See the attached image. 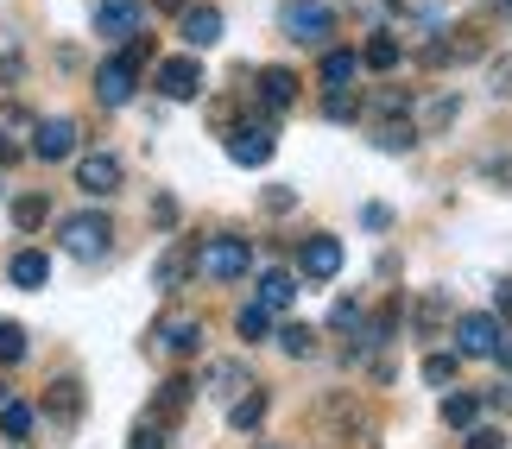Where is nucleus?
<instances>
[{
    "label": "nucleus",
    "instance_id": "1",
    "mask_svg": "<svg viewBox=\"0 0 512 449\" xmlns=\"http://www.w3.org/2000/svg\"><path fill=\"white\" fill-rule=\"evenodd\" d=\"M196 266H203L209 285H234L253 266V247L241 241V234H209V241L196 247Z\"/></svg>",
    "mask_w": 512,
    "mask_h": 449
},
{
    "label": "nucleus",
    "instance_id": "2",
    "mask_svg": "<svg viewBox=\"0 0 512 449\" xmlns=\"http://www.w3.org/2000/svg\"><path fill=\"white\" fill-rule=\"evenodd\" d=\"M279 26H285V38H298V45H329V38H336V7H329V0H285Z\"/></svg>",
    "mask_w": 512,
    "mask_h": 449
},
{
    "label": "nucleus",
    "instance_id": "3",
    "mask_svg": "<svg viewBox=\"0 0 512 449\" xmlns=\"http://www.w3.org/2000/svg\"><path fill=\"white\" fill-rule=\"evenodd\" d=\"M108 247H114V222L102 216V209H83V216L64 222V253L70 260H102Z\"/></svg>",
    "mask_w": 512,
    "mask_h": 449
},
{
    "label": "nucleus",
    "instance_id": "4",
    "mask_svg": "<svg viewBox=\"0 0 512 449\" xmlns=\"http://www.w3.org/2000/svg\"><path fill=\"white\" fill-rule=\"evenodd\" d=\"M500 342H506V329H500L494 310H468V317H456V355H468V361H494Z\"/></svg>",
    "mask_w": 512,
    "mask_h": 449
},
{
    "label": "nucleus",
    "instance_id": "5",
    "mask_svg": "<svg viewBox=\"0 0 512 449\" xmlns=\"http://www.w3.org/2000/svg\"><path fill=\"white\" fill-rule=\"evenodd\" d=\"M133 89H140V64H127V57H108V64L95 70V102L102 108H127Z\"/></svg>",
    "mask_w": 512,
    "mask_h": 449
},
{
    "label": "nucleus",
    "instance_id": "6",
    "mask_svg": "<svg viewBox=\"0 0 512 449\" xmlns=\"http://www.w3.org/2000/svg\"><path fill=\"white\" fill-rule=\"evenodd\" d=\"M298 272H304L310 285H329L342 272V241H336V234H310L304 253H298Z\"/></svg>",
    "mask_w": 512,
    "mask_h": 449
},
{
    "label": "nucleus",
    "instance_id": "7",
    "mask_svg": "<svg viewBox=\"0 0 512 449\" xmlns=\"http://www.w3.org/2000/svg\"><path fill=\"white\" fill-rule=\"evenodd\" d=\"M159 95L165 102H196V95H203V64H196V57H165L159 64Z\"/></svg>",
    "mask_w": 512,
    "mask_h": 449
},
{
    "label": "nucleus",
    "instance_id": "8",
    "mask_svg": "<svg viewBox=\"0 0 512 449\" xmlns=\"http://www.w3.org/2000/svg\"><path fill=\"white\" fill-rule=\"evenodd\" d=\"M76 184H83L89 197H114V190H121V159H114V152H89V159H76Z\"/></svg>",
    "mask_w": 512,
    "mask_h": 449
},
{
    "label": "nucleus",
    "instance_id": "9",
    "mask_svg": "<svg viewBox=\"0 0 512 449\" xmlns=\"http://www.w3.org/2000/svg\"><path fill=\"white\" fill-rule=\"evenodd\" d=\"M140 19H146L140 0H95V32H102V38H133Z\"/></svg>",
    "mask_w": 512,
    "mask_h": 449
},
{
    "label": "nucleus",
    "instance_id": "10",
    "mask_svg": "<svg viewBox=\"0 0 512 449\" xmlns=\"http://www.w3.org/2000/svg\"><path fill=\"white\" fill-rule=\"evenodd\" d=\"M272 152H279V140H272V127H260V121L228 133V159H234V165H266Z\"/></svg>",
    "mask_w": 512,
    "mask_h": 449
},
{
    "label": "nucleus",
    "instance_id": "11",
    "mask_svg": "<svg viewBox=\"0 0 512 449\" xmlns=\"http://www.w3.org/2000/svg\"><path fill=\"white\" fill-rule=\"evenodd\" d=\"M32 152L38 159H70L76 152V121H38V133H32Z\"/></svg>",
    "mask_w": 512,
    "mask_h": 449
},
{
    "label": "nucleus",
    "instance_id": "12",
    "mask_svg": "<svg viewBox=\"0 0 512 449\" xmlns=\"http://www.w3.org/2000/svg\"><path fill=\"white\" fill-rule=\"evenodd\" d=\"M83 405H89V399H83V386H76L70 374L45 386V412H51L57 424H76V418H83Z\"/></svg>",
    "mask_w": 512,
    "mask_h": 449
},
{
    "label": "nucleus",
    "instance_id": "13",
    "mask_svg": "<svg viewBox=\"0 0 512 449\" xmlns=\"http://www.w3.org/2000/svg\"><path fill=\"white\" fill-rule=\"evenodd\" d=\"M7 279H13L19 291H38V285L51 279V260H45V253H38V247H19L13 260H7Z\"/></svg>",
    "mask_w": 512,
    "mask_h": 449
},
{
    "label": "nucleus",
    "instance_id": "14",
    "mask_svg": "<svg viewBox=\"0 0 512 449\" xmlns=\"http://www.w3.org/2000/svg\"><path fill=\"white\" fill-rule=\"evenodd\" d=\"M260 102L285 114L291 102H298V76H291L285 64H266V70H260Z\"/></svg>",
    "mask_w": 512,
    "mask_h": 449
},
{
    "label": "nucleus",
    "instance_id": "15",
    "mask_svg": "<svg viewBox=\"0 0 512 449\" xmlns=\"http://www.w3.org/2000/svg\"><path fill=\"white\" fill-rule=\"evenodd\" d=\"M215 38H222V13H215V7H184V45L209 51Z\"/></svg>",
    "mask_w": 512,
    "mask_h": 449
},
{
    "label": "nucleus",
    "instance_id": "16",
    "mask_svg": "<svg viewBox=\"0 0 512 449\" xmlns=\"http://www.w3.org/2000/svg\"><path fill=\"white\" fill-rule=\"evenodd\" d=\"M159 348H165V355H196V348H203V323H196V317L159 323Z\"/></svg>",
    "mask_w": 512,
    "mask_h": 449
},
{
    "label": "nucleus",
    "instance_id": "17",
    "mask_svg": "<svg viewBox=\"0 0 512 449\" xmlns=\"http://www.w3.org/2000/svg\"><path fill=\"white\" fill-rule=\"evenodd\" d=\"M190 266H196V247H190V241H177V247L159 253V272H152V285H159V291H177Z\"/></svg>",
    "mask_w": 512,
    "mask_h": 449
},
{
    "label": "nucleus",
    "instance_id": "18",
    "mask_svg": "<svg viewBox=\"0 0 512 449\" xmlns=\"http://www.w3.org/2000/svg\"><path fill=\"white\" fill-rule=\"evenodd\" d=\"M190 393H196V380H184V374H171V380L159 386V399H152V418H159V424H171V418H184V405H190Z\"/></svg>",
    "mask_w": 512,
    "mask_h": 449
},
{
    "label": "nucleus",
    "instance_id": "19",
    "mask_svg": "<svg viewBox=\"0 0 512 449\" xmlns=\"http://www.w3.org/2000/svg\"><path fill=\"white\" fill-rule=\"evenodd\" d=\"M354 76H361V57L323 45V89H354Z\"/></svg>",
    "mask_w": 512,
    "mask_h": 449
},
{
    "label": "nucleus",
    "instance_id": "20",
    "mask_svg": "<svg viewBox=\"0 0 512 449\" xmlns=\"http://www.w3.org/2000/svg\"><path fill=\"white\" fill-rule=\"evenodd\" d=\"M373 146H380V152H411V146H418V127H411L405 114H392V121H373Z\"/></svg>",
    "mask_w": 512,
    "mask_h": 449
},
{
    "label": "nucleus",
    "instance_id": "21",
    "mask_svg": "<svg viewBox=\"0 0 512 449\" xmlns=\"http://www.w3.org/2000/svg\"><path fill=\"white\" fill-rule=\"evenodd\" d=\"M291 298H298V279H291L285 266H272V272H260V304H266V310H285Z\"/></svg>",
    "mask_w": 512,
    "mask_h": 449
},
{
    "label": "nucleus",
    "instance_id": "22",
    "mask_svg": "<svg viewBox=\"0 0 512 449\" xmlns=\"http://www.w3.org/2000/svg\"><path fill=\"white\" fill-rule=\"evenodd\" d=\"M32 424H38V412H32L26 399H0V431H7L13 443H26V437H32Z\"/></svg>",
    "mask_w": 512,
    "mask_h": 449
},
{
    "label": "nucleus",
    "instance_id": "23",
    "mask_svg": "<svg viewBox=\"0 0 512 449\" xmlns=\"http://www.w3.org/2000/svg\"><path fill=\"white\" fill-rule=\"evenodd\" d=\"M443 424H449V431L481 424V393H449V399H443Z\"/></svg>",
    "mask_w": 512,
    "mask_h": 449
},
{
    "label": "nucleus",
    "instance_id": "24",
    "mask_svg": "<svg viewBox=\"0 0 512 449\" xmlns=\"http://www.w3.org/2000/svg\"><path fill=\"white\" fill-rule=\"evenodd\" d=\"M260 418H266V393H260V386H247V393L228 405V424H234V431H253Z\"/></svg>",
    "mask_w": 512,
    "mask_h": 449
},
{
    "label": "nucleus",
    "instance_id": "25",
    "mask_svg": "<svg viewBox=\"0 0 512 449\" xmlns=\"http://www.w3.org/2000/svg\"><path fill=\"white\" fill-rule=\"evenodd\" d=\"M361 64L367 70H392V64H399V38H392V32H373L367 45H361Z\"/></svg>",
    "mask_w": 512,
    "mask_h": 449
},
{
    "label": "nucleus",
    "instance_id": "26",
    "mask_svg": "<svg viewBox=\"0 0 512 449\" xmlns=\"http://www.w3.org/2000/svg\"><path fill=\"white\" fill-rule=\"evenodd\" d=\"M279 348H285L291 361L317 355V329H310V323H285V329H279Z\"/></svg>",
    "mask_w": 512,
    "mask_h": 449
},
{
    "label": "nucleus",
    "instance_id": "27",
    "mask_svg": "<svg viewBox=\"0 0 512 449\" xmlns=\"http://www.w3.org/2000/svg\"><path fill=\"white\" fill-rule=\"evenodd\" d=\"M234 329H241V342H266L272 336V310L266 304H247L241 317H234Z\"/></svg>",
    "mask_w": 512,
    "mask_h": 449
},
{
    "label": "nucleus",
    "instance_id": "28",
    "mask_svg": "<svg viewBox=\"0 0 512 449\" xmlns=\"http://www.w3.org/2000/svg\"><path fill=\"white\" fill-rule=\"evenodd\" d=\"M209 386H215V393H241V386H247V367L241 361H215L209 367Z\"/></svg>",
    "mask_w": 512,
    "mask_h": 449
},
{
    "label": "nucleus",
    "instance_id": "29",
    "mask_svg": "<svg viewBox=\"0 0 512 449\" xmlns=\"http://www.w3.org/2000/svg\"><path fill=\"white\" fill-rule=\"evenodd\" d=\"M19 361H26V329L0 323V367H19Z\"/></svg>",
    "mask_w": 512,
    "mask_h": 449
},
{
    "label": "nucleus",
    "instance_id": "30",
    "mask_svg": "<svg viewBox=\"0 0 512 449\" xmlns=\"http://www.w3.org/2000/svg\"><path fill=\"white\" fill-rule=\"evenodd\" d=\"M323 114H329V121H354V114H361V102H354V89H329V95H323Z\"/></svg>",
    "mask_w": 512,
    "mask_h": 449
},
{
    "label": "nucleus",
    "instance_id": "31",
    "mask_svg": "<svg viewBox=\"0 0 512 449\" xmlns=\"http://www.w3.org/2000/svg\"><path fill=\"white\" fill-rule=\"evenodd\" d=\"M456 367H462V355H424V380L430 386H449V380H456Z\"/></svg>",
    "mask_w": 512,
    "mask_h": 449
},
{
    "label": "nucleus",
    "instance_id": "32",
    "mask_svg": "<svg viewBox=\"0 0 512 449\" xmlns=\"http://www.w3.org/2000/svg\"><path fill=\"white\" fill-rule=\"evenodd\" d=\"M127 449H165V424L146 412L140 424H133V443H127Z\"/></svg>",
    "mask_w": 512,
    "mask_h": 449
},
{
    "label": "nucleus",
    "instance_id": "33",
    "mask_svg": "<svg viewBox=\"0 0 512 449\" xmlns=\"http://www.w3.org/2000/svg\"><path fill=\"white\" fill-rule=\"evenodd\" d=\"M13 222H19V228L32 234L38 222H45V197H19V203H13Z\"/></svg>",
    "mask_w": 512,
    "mask_h": 449
},
{
    "label": "nucleus",
    "instance_id": "34",
    "mask_svg": "<svg viewBox=\"0 0 512 449\" xmlns=\"http://www.w3.org/2000/svg\"><path fill=\"white\" fill-rule=\"evenodd\" d=\"M462 449H506V437L494 431V424H468V443Z\"/></svg>",
    "mask_w": 512,
    "mask_h": 449
},
{
    "label": "nucleus",
    "instance_id": "35",
    "mask_svg": "<svg viewBox=\"0 0 512 449\" xmlns=\"http://www.w3.org/2000/svg\"><path fill=\"white\" fill-rule=\"evenodd\" d=\"M329 323H336V329H361V310H354V304L342 298L336 310H329Z\"/></svg>",
    "mask_w": 512,
    "mask_h": 449
},
{
    "label": "nucleus",
    "instance_id": "36",
    "mask_svg": "<svg viewBox=\"0 0 512 449\" xmlns=\"http://www.w3.org/2000/svg\"><path fill=\"white\" fill-rule=\"evenodd\" d=\"M291 203H298V197H291V190H285V184H272V190H266V209H272V216H285V209H291Z\"/></svg>",
    "mask_w": 512,
    "mask_h": 449
},
{
    "label": "nucleus",
    "instance_id": "37",
    "mask_svg": "<svg viewBox=\"0 0 512 449\" xmlns=\"http://www.w3.org/2000/svg\"><path fill=\"white\" fill-rule=\"evenodd\" d=\"M494 317H500V323L512 317V279H500V285H494Z\"/></svg>",
    "mask_w": 512,
    "mask_h": 449
},
{
    "label": "nucleus",
    "instance_id": "38",
    "mask_svg": "<svg viewBox=\"0 0 512 449\" xmlns=\"http://www.w3.org/2000/svg\"><path fill=\"white\" fill-rule=\"evenodd\" d=\"M361 222H367V228H392V209H386V203H367Z\"/></svg>",
    "mask_w": 512,
    "mask_h": 449
},
{
    "label": "nucleus",
    "instance_id": "39",
    "mask_svg": "<svg viewBox=\"0 0 512 449\" xmlns=\"http://www.w3.org/2000/svg\"><path fill=\"white\" fill-rule=\"evenodd\" d=\"M437 317H443V298H424L418 304V329H437Z\"/></svg>",
    "mask_w": 512,
    "mask_h": 449
},
{
    "label": "nucleus",
    "instance_id": "40",
    "mask_svg": "<svg viewBox=\"0 0 512 449\" xmlns=\"http://www.w3.org/2000/svg\"><path fill=\"white\" fill-rule=\"evenodd\" d=\"M19 152H26V146H19V140H13V133H0V165H13V159H19Z\"/></svg>",
    "mask_w": 512,
    "mask_h": 449
},
{
    "label": "nucleus",
    "instance_id": "41",
    "mask_svg": "<svg viewBox=\"0 0 512 449\" xmlns=\"http://www.w3.org/2000/svg\"><path fill=\"white\" fill-rule=\"evenodd\" d=\"M487 399H494L500 412H512V380H500V386H494V393H487Z\"/></svg>",
    "mask_w": 512,
    "mask_h": 449
},
{
    "label": "nucleus",
    "instance_id": "42",
    "mask_svg": "<svg viewBox=\"0 0 512 449\" xmlns=\"http://www.w3.org/2000/svg\"><path fill=\"white\" fill-rule=\"evenodd\" d=\"M13 76H19V51H7V57H0V83H13Z\"/></svg>",
    "mask_w": 512,
    "mask_h": 449
},
{
    "label": "nucleus",
    "instance_id": "43",
    "mask_svg": "<svg viewBox=\"0 0 512 449\" xmlns=\"http://www.w3.org/2000/svg\"><path fill=\"white\" fill-rule=\"evenodd\" d=\"M494 95H512V64H500V70H494Z\"/></svg>",
    "mask_w": 512,
    "mask_h": 449
},
{
    "label": "nucleus",
    "instance_id": "44",
    "mask_svg": "<svg viewBox=\"0 0 512 449\" xmlns=\"http://www.w3.org/2000/svg\"><path fill=\"white\" fill-rule=\"evenodd\" d=\"M152 7H159V13H184L190 0H152Z\"/></svg>",
    "mask_w": 512,
    "mask_h": 449
},
{
    "label": "nucleus",
    "instance_id": "45",
    "mask_svg": "<svg viewBox=\"0 0 512 449\" xmlns=\"http://www.w3.org/2000/svg\"><path fill=\"white\" fill-rule=\"evenodd\" d=\"M487 7H494V13H512V0H487Z\"/></svg>",
    "mask_w": 512,
    "mask_h": 449
},
{
    "label": "nucleus",
    "instance_id": "46",
    "mask_svg": "<svg viewBox=\"0 0 512 449\" xmlns=\"http://www.w3.org/2000/svg\"><path fill=\"white\" fill-rule=\"evenodd\" d=\"M0 399H7V386H0Z\"/></svg>",
    "mask_w": 512,
    "mask_h": 449
}]
</instances>
